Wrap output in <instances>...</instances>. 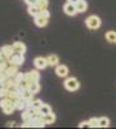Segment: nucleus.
<instances>
[{"mask_svg":"<svg viewBox=\"0 0 116 129\" xmlns=\"http://www.w3.org/2000/svg\"><path fill=\"white\" fill-rule=\"evenodd\" d=\"M0 109H2L4 111L5 115H9L12 114L16 109V102L12 101L10 98H8V97H5V98H0Z\"/></svg>","mask_w":116,"mask_h":129,"instance_id":"f257e3e1","label":"nucleus"},{"mask_svg":"<svg viewBox=\"0 0 116 129\" xmlns=\"http://www.w3.org/2000/svg\"><path fill=\"white\" fill-rule=\"evenodd\" d=\"M85 25L89 30H97L101 27V18L98 16H89L85 19Z\"/></svg>","mask_w":116,"mask_h":129,"instance_id":"f03ea898","label":"nucleus"},{"mask_svg":"<svg viewBox=\"0 0 116 129\" xmlns=\"http://www.w3.org/2000/svg\"><path fill=\"white\" fill-rule=\"evenodd\" d=\"M65 88L68 90V92H75V90H78L79 89V87H80V83H79V80L76 79V78H67L66 80H65Z\"/></svg>","mask_w":116,"mask_h":129,"instance_id":"7ed1b4c3","label":"nucleus"},{"mask_svg":"<svg viewBox=\"0 0 116 129\" xmlns=\"http://www.w3.org/2000/svg\"><path fill=\"white\" fill-rule=\"evenodd\" d=\"M34 22H35V25H36L37 27H45V26L48 25V22H49V18L40 13V14H37L36 17H34Z\"/></svg>","mask_w":116,"mask_h":129,"instance_id":"20e7f679","label":"nucleus"},{"mask_svg":"<svg viewBox=\"0 0 116 129\" xmlns=\"http://www.w3.org/2000/svg\"><path fill=\"white\" fill-rule=\"evenodd\" d=\"M63 12H65L67 16H75V14H78L76 5L73 4V3L67 2V3L65 4V7H63Z\"/></svg>","mask_w":116,"mask_h":129,"instance_id":"39448f33","label":"nucleus"},{"mask_svg":"<svg viewBox=\"0 0 116 129\" xmlns=\"http://www.w3.org/2000/svg\"><path fill=\"white\" fill-rule=\"evenodd\" d=\"M9 61L13 64H16V66H21V64H23V62H25V56L22 53H14V54L9 58Z\"/></svg>","mask_w":116,"mask_h":129,"instance_id":"423d86ee","label":"nucleus"},{"mask_svg":"<svg viewBox=\"0 0 116 129\" xmlns=\"http://www.w3.org/2000/svg\"><path fill=\"white\" fill-rule=\"evenodd\" d=\"M34 64L37 70H44L47 66H48V61H47V57H36L34 59Z\"/></svg>","mask_w":116,"mask_h":129,"instance_id":"0eeeda50","label":"nucleus"},{"mask_svg":"<svg viewBox=\"0 0 116 129\" xmlns=\"http://www.w3.org/2000/svg\"><path fill=\"white\" fill-rule=\"evenodd\" d=\"M56 74L59 78H67L68 75V67L65 64H57L56 66Z\"/></svg>","mask_w":116,"mask_h":129,"instance_id":"6e6552de","label":"nucleus"},{"mask_svg":"<svg viewBox=\"0 0 116 129\" xmlns=\"http://www.w3.org/2000/svg\"><path fill=\"white\" fill-rule=\"evenodd\" d=\"M25 78L28 80V81H39L40 79V72L37 70H31L25 74Z\"/></svg>","mask_w":116,"mask_h":129,"instance_id":"1a4fd4ad","label":"nucleus"},{"mask_svg":"<svg viewBox=\"0 0 116 129\" xmlns=\"http://www.w3.org/2000/svg\"><path fill=\"white\" fill-rule=\"evenodd\" d=\"M2 53L4 54V57L7 58V59H9L10 57H12L13 54H14V50H13V45H3L2 47Z\"/></svg>","mask_w":116,"mask_h":129,"instance_id":"9d476101","label":"nucleus"},{"mask_svg":"<svg viewBox=\"0 0 116 129\" xmlns=\"http://www.w3.org/2000/svg\"><path fill=\"white\" fill-rule=\"evenodd\" d=\"M27 106H28V102L26 100H23L22 97H19V98L16 101V109L19 110V111H23L27 109Z\"/></svg>","mask_w":116,"mask_h":129,"instance_id":"9b49d317","label":"nucleus"},{"mask_svg":"<svg viewBox=\"0 0 116 129\" xmlns=\"http://www.w3.org/2000/svg\"><path fill=\"white\" fill-rule=\"evenodd\" d=\"M13 50H14V53H22V54H25L26 53V45L22 41H17L13 44Z\"/></svg>","mask_w":116,"mask_h":129,"instance_id":"f8f14e48","label":"nucleus"},{"mask_svg":"<svg viewBox=\"0 0 116 129\" xmlns=\"http://www.w3.org/2000/svg\"><path fill=\"white\" fill-rule=\"evenodd\" d=\"M41 119H43V121H44L47 125H49V124H53V123L56 121V115H54L53 112H49V114H47V115H41Z\"/></svg>","mask_w":116,"mask_h":129,"instance_id":"ddd939ff","label":"nucleus"},{"mask_svg":"<svg viewBox=\"0 0 116 129\" xmlns=\"http://www.w3.org/2000/svg\"><path fill=\"white\" fill-rule=\"evenodd\" d=\"M47 61H48V66H52V67H56L58 62H59V57L57 54H49L47 57Z\"/></svg>","mask_w":116,"mask_h":129,"instance_id":"4468645a","label":"nucleus"},{"mask_svg":"<svg viewBox=\"0 0 116 129\" xmlns=\"http://www.w3.org/2000/svg\"><path fill=\"white\" fill-rule=\"evenodd\" d=\"M75 5H76V9H78V13H84V12H87V9H88V4H87L85 0H79Z\"/></svg>","mask_w":116,"mask_h":129,"instance_id":"2eb2a0df","label":"nucleus"},{"mask_svg":"<svg viewBox=\"0 0 116 129\" xmlns=\"http://www.w3.org/2000/svg\"><path fill=\"white\" fill-rule=\"evenodd\" d=\"M34 95H35V93H32L30 89H25V90H22V94H21V97H22L23 100H26L27 102H31L34 100Z\"/></svg>","mask_w":116,"mask_h":129,"instance_id":"dca6fc26","label":"nucleus"},{"mask_svg":"<svg viewBox=\"0 0 116 129\" xmlns=\"http://www.w3.org/2000/svg\"><path fill=\"white\" fill-rule=\"evenodd\" d=\"M30 83L31 81H28L26 78H23V79H21L19 81H18V89L22 92V90H25V89H28V87H30Z\"/></svg>","mask_w":116,"mask_h":129,"instance_id":"f3484780","label":"nucleus"},{"mask_svg":"<svg viewBox=\"0 0 116 129\" xmlns=\"http://www.w3.org/2000/svg\"><path fill=\"white\" fill-rule=\"evenodd\" d=\"M106 40L111 44H116V31H107L106 32Z\"/></svg>","mask_w":116,"mask_h":129,"instance_id":"a211bd4d","label":"nucleus"},{"mask_svg":"<svg viewBox=\"0 0 116 129\" xmlns=\"http://www.w3.org/2000/svg\"><path fill=\"white\" fill-rule=\"evenodd\" d=\"M27 10H28V14L32 16V17H36V16L40 14V12H41L37 5H28V9H27Z\"/></svg>","mask_w":116,"mask_h":129,"instance_id":"6ab92c4d","label":"nucleus"},{"mask_svg":"<svg viewBox=\"0 0 116 129\" xmlns=\"http://www.w3.org/2000/svg\"><path fill=\"white\" fill-rule=\"evenodd\" d=\"M28 89L32 92V93H35V94L39 93V90H40V84H39V81H31Z\"/></svg>","mask_w":116,"mask_h":129,"instance_id":"aec40b11","label":"nucleus"},{"mask_svg":"<svg viewBox=\"0 0 116 129\" xmlns=\"http://www.w3.org/2000/svg\"><path fill=\"white\" fill-rule=\"evenodd\" d=\"M107 126H110V119L108 117H106V116L99 117V126L98 128H107Z\"/></svg>","mask_w":116,"mask_h":129,"instance_id":"412c9836","label":"nucleus"},{"mask_svg":"<svg viewBox=\"0 0 116 129\" xmlns=\"http://www.w3.org/2000/svg\"><path fill=\"white\" fill-rule=\"evenodd\" d=\"M28 106H31V107H34V109L39 110L40 107L43 106V102H41L40 100H32L31 102H28Z\"/></svg>","mask_w":116,"mask_h":129,"instance_id":"4be33fe9","label":"nucleus"},{"mask_svg":"<svg viewBox=\"0 0 116 129\" xmlns=\"http://www.w3.org/2000/svg\"><path fill=\"white\" fill-rule=\"evenodd\" d=\"M40 10H43V9H48V5H49V2L48 0H37V4Z\"/></svg>","mask_w":116,"mask_h":129,"instance_id":"5701e85b","label":"nucleus"},{"mask_svg":"<svg viewBox=\"0 0 116 129\" xmlns=\"http://www.w3.org/2000/svg\"><path fill=\"white\" fill-rule=\"evenodd\" d=\"M39 110H40V112L43 114V115H47V114L52 112V107H50L49 105H45V103H43V106H41Z\"/></svg>","mask_w":116,"mask_h":129,"instance_id":"b1692460","label":"nucleus"},{"mask_svg":"<svg viewBox=\"0 0 116 129\" xmlns=\"http://www.w3.org/2000/svg\"><path fill=\"white\" fill-rule=\"evenodd\" d=\"M89 124H90V128H98L99 126V119L92 117V119H89Z\"/></svg>","mask_w":116,"mask_h":129,"instance_id":"393cba45","label":"nucleus"},{"mask_svg":"<svg viewBox=\"0 0 116 129\" xmlns=\"http://www.w3.org/2000/svg\"><path fill=\"white\" fill-rule=\"evenodd\" d=\"M22 119H23V121H32V117H31V115H30V112L27 110H23Z\"/></svg>","mask_w":116,"mask_h":129,"instance_id":"a878e982","label":"nucleus"},{"mask_svg":"<svg viewBox=\"0 0 116 129\" xmlns=\"http://www.w3.org/2000/svg\"><path fill=\"white\" fill-rule=\"evenodd\" d=\"M8 93H9V89L8 88L0 87V98H5V97H8Z\"/></svg>","mask_w":116,"mask_h":129,"instance_id":"bb28decb","label":"nucleus"},{"mask_svg":"<svg viewBox=\"0 0 116 129\" xmlns=\"http://www.w3.org/2000/svg\"><path fill=\"white\" fill-rule=\"evenodd\" d=\"M7 67H8V62H7V59H5V61H3V62H0V74L5 72Z\"/></svg>","mask_w":116,"mask_h":129,"instance_id":"cd10ccee","label":"nucleus"},{"mask_svg":"<svg viewBox=\"0 0 116 129\" xmlns=\"http://www.w3.org/2000/svg\"><path fill=\"white\" fill-rule=\"evenodd\" d=\"M7 79H8V76H7L4 72H3V74H0V87H4V84H5Z\"/></svg>","mask_w":116,"mask_h":129,"instance_id":"c85d7f7f","label":"nucleus"},{"mask_svg":"<svg viewBox=\"0 0 116 129\" xmlns=\"http://www.w3.org/2000/svg\"><path fill=\"white\" fill-rule=\"evenodd\" d=\"M87 126H90L89 120H88V121H83V123H80V124H79V128H87Z\"/></svg>","mask_w":116,"mask_h":129,"instance_id":"c756f323","label":"nucleus"},{"mask_svg":"<svg viewBox=\"0 0 116 129\" xmlns=\"http://www.w3.org/2000/svg\"><path fill=\"white\" fill-rule=\"evenodd\" d=\"M27 5H36L37 4V0H25Z\"/></svg>","mask_w":116,"mask_h":129,"instance_id":"7c9ffc66","label":"nucleus"},{"mask_svg":"<svg viewBox=\"0 0 116 129\" xmlns=\"http://www.w3.org/2000/svg\"><path fill=\"white\" fill-rule=\"evenodd\" d=\"M7 58L4 57V54H3V53H2V50H0V62H3V61H5Z\"/></svg>","mask_w":116,"mask_h":129,"instance_id":"2f4dec72","label":"nucleus"},{"mask_svg":"<svg viewBox=\"0 0 116 129\" xmlns=\"http://www.w3.org/2000/svg\"><path fill=\"white\" fill-rule=\"evenodd\" d=\"M14 125V121H8L7 123V126H13Z\"/></svg>","mask_w":116,"mask_h":129,"instance_id":"473e14b6","label":"nucleus"},{"mask_svg":"<svg viewBox=\"0 0 116 129\" xmlns=\"http://www.w3.org/2000/svg\"><path fill=\"white\" fill-rule=\"evenodd\" d=\"M67 2H70V3H73V4H76L79 0H67Z\"/></svg>","mask_w":116,"mask_h":129,"instance_id":"72a5a7b5","label":"nucleus"}]
</instances>
